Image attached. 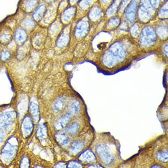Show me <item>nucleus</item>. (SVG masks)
Returning a JSON list of instances; mask_svg holds the SVG:
<instances>
[{
  "label": "nucleus",
  "mask_w": 168,
  "mask_h": 168,
  "mask_svg": "<svg viewBox=\"0 0 168 168\" xmlns=\"http://www.w3.org/2000/svg\"><path fill=\"white\" fill-rule=\"evenodd\" d=\"M157 159L162 162H168L167 151H159L156 154Z\"/></svg>",
  "instance_id": "obj_13"
},
{
  "label": "nucleus",
  "mask_w": 168,
  "mask_h": 168,
  "mask_svg": "<svg viewBox=\"0 0 168 168\" xmlns=\"http://www.w3.org/2000/svg\"><path fill=\"white\" fill-rule=\"evenodd\" d=\"M39 4V0H24L23 6L26 10L31 11L36 9Z\"/></svg>",
  "instance_id": "obj_6"
},
{
  "label": "nucleus",
  "mask_w": 168,
  "mask_h": 168,
  "mask_svg": "<svg viewBox=\"0 0 168 168\" xmlns=\"http://www.w3.org/2000/svg\"><path fill=\"white\" fill-rule=\"evenodd\" d=\"M84 147V144L82 142L77 141L74 142L72 144L70 147V150L73 154H75L78 153L81 151L82 149Z\"/></svg>",
  "instance_id": "obj_10"
},
{
  "label": "nucleus",
  "mask_w": 168,
  "mask_h": 168,
  "mask_svg": "<svg viewBox=\"0 0 168 168\" xmlns=\"http://www.w3.org/2000/svg\"><path fill=\"white\" fill-rule=\"evenodd\" d=\"M81 165L79 163L77 162H71L68 165V167L69 168H81L82 167Z\"/></svg>",
  "instance_id": "obj_15"
},
{
  "label": "nucleus",
  "mask_w": 168,
  "mask_h": 168,
  "mask_svg": "<svg viewBox=\"0 0 168 168\" xmlns=\"http://www.w3.org/2000/svg\"><path fill=\"white\" fill-rule=\"evenodd\" d=\"M96 151L98 156L105 164L108 165L113 161V155L107 145H99L96 148Z\"/></svg>",
  "instance_id": "obj_2"
},
{
  "label": "nucleus",
  "mask_w": 168,
  "mask_h": 168,
  "mask_svg": "<svg viewBox=\"0 0 168 168\" xmlns=\"http://www.w3.org/2000/svg\"><path fill=\"white\" fill-rule=\"evenodd\" d=\"M70 141V139L67 137L65 139H64L63 141L61 142V145L63 147H65V146H67L69 144Z\"/></svg>",
  "instance_id": "obj_17"
},
{
  "label": "nucleus",
  "mask_w": 168,
  "mask_h": 168,
  "mask_svg": "<svg viewBox=\"0 0 168 168\" xmlns=\"http://www.w3.org/2000/svg\"><path fill=\"white\" fill-rule=\"evenodd\" d=\"M80 110V105L78 101L75 100L70 104V113L73 115H76Z\"/></svg>",
  "instance_id": "obj_12"
},
{
  "label": "nucleus",
  "mask_w": 168,
  "mask_h": 168,
  "mask_svg": "<svg viewBox=\"0 0 168 168\" xmlns=\"http://www.w3.org/2000/svg\"><path fill=\"white\" fill-rule=\"evenodd\" d=\"M9 57V54L7 52H6L3 53L2 54V58L3 60H6V59H7Z\"/></svg>",
  "instance_id": "obj_18"
},
{
  "label": "nucleus",
  "mask_w": 168,
  "mask_h": 168,
  "mask_svg": "<svg viewBox=\"0 0 168 168\" xmlns=\"http://www.w3.org/2000/svg\"><path fill=\"white\" fill-rule=\"evenodd\" d=\"M65 103L64 98H60L58 99L54 105L55 110L57 111H61L64 107Z\"/></svg>",
  "instance_id": "obj_14"
},
{
  "label": "nucleus",
  "mask_w": 168,
  "mask_h": 168,
  "mask_svg": "<svg viewBox=\"0 0 168 168\" xmlns=\"http://www.w3.org/2000/svg\"><path fill=\"white\" fill-rule=\"evenodd\" d=\"M81 159L86 162H93L96 160L95 157L93 153L89 150L84 152L81 156Z\"/></svg>",
  "instance_id": "obj_8"
},
{
  "label": "nucleus",
  "mask_w": 168,
  "mask_h": 168,
  "mask_svg": "<svg viewBox=\"0 0 168 168\" xmlns=\"http://www.w3.org/2000/svg\"><path fill=\"white\" fill-rule=\"evenodd\" d=\"M157 166H156V165H154V166H153L151 167L152 168H162V166H160L157 165Z\"/></svg>",
  "instance_id": "obj_20"
},
{
  "label": "nucleus",
  "mask_w": 168,
  "mask_h": 168,
  "mask_svg": "<svg viewBox=\"0 0 168 168\" xmlns=\"http://www.w3.org/2000/svg\"><path fill=\"white\" fill-rule=\"evenodd\" d=\"M16 151L15 146L8 143L5 145L2 151L1 157L6 162H9L13 158Z\"/></svg>",
  "instance_id": "obj_3"
},
{
  "label": "nucleus",
  "mask_w": 168,
  "mask_h": 168,
  "mask_svg": "<svg viewBox=\"0 0 168 168\" xmlns=\"http://www.w3.org/2000/svg\"><path fill=\"white\" fill-rule=\"evenodd\" d=\"M6 136V134L2 130H0V146L2 144Z\"/></svg>",
  "instance_id": "obj_16"
},
{
  "label": "nucleus",
  "mask_w": 168,
  "mask_h": 168,
  "mask_svg": "<svg viewBox=\"0 0 168 168\" xmlns=\"http://www.w3.org/2000/svg\"><path fill=\"white\" fill-rule=\"evenodd\" d=\"M30 111L35 122H37L39 119V107L37 103L31 102L30 105Z\"/></svg>",
  "instance_id": "obj_7"
},
{
  "label": "nucleus",
  "mask_w": 168,
  "mask_h": 168,
  "mask_svg": "<svg viewBox=\"0 0 168 168\" xmlns=\"http://www.w3.org/2000/svg\"><path fill=\"white\" fill-rule=\"evenodd\" d=\"M79 129V125L78 123H74L70 127L67 128L65 131L70 136L75 135L78 131Z\"/></svg>",
  "instance_id": "obj_11"
},
{
  "label": "nucleus",
  "mask_w": 168,
  "mask_h": 168,
  "mask_svg": "<svg viewBox=\"0 0 168 168\" xmlns=\"http://www.w3.org/2000/svg\"><path fill=\"white\" fill-rule=\"evenodd\" d=\"M37 136L41 139H44L47 137V129L44 124H40L37 130Z\"/></svg>",
  "instance_id": "obj_9"
},
{
  "label": "nucleus",
  "mask_w": 168,
  "mask_h": 168,
  "mask_svg": "<svg viewBox=\"0 0 168 168\" xmlns=\"http://www.w3.org/2000/svg\"><path fill=\"white\" fill-rule=\"evenodd\" d=\"M16 114L13 111L6 112L0 115V129L7 130L14 124Z\"/></svg>",
  "instance_id": "obj_1"
},
{
  "label": "nucleus",
  "mask_w": 168,
  "mask_h": 168,
  "mask_svg": "<svg viewBox=\"0 0 168 168\" xmlns=\"http://www.w3.org/2000/svg\"><path fill=\"white\" fill-rule=\"evenodd\" d=\"M71 115V113H68L58 119L55 124L56 128L59 129L65 127L70 122Z\"/></svg>",
  "instance_id": "obj_5"
},
{
  "label": "nucleus",
  "mask_w": 168,
  "mask_h": 168,
  "mask_svg": "<svg viewBox=\"0 0 168 168\" xmlns=\"http://www.w3.org/2000/svg\"><path fill=\"white\" fill-rule=\"evenodd\" d=\"M23 131L24 136H29L32 133L33 128V122L29 117L24 119L22 125Z\"/></svg>",
  "instance_id": "obj_4"
},
{
  "label": "nucleus",
  "mask_w": 168,
  "mask_h": 168,
  "mask_svg": "<svg viewBox=\"0 0 168 168\" xmlns=\"http://www.w3.org/2000/svg\"><path fill=\"white\" fill-rule=\"evenodd\" d=\"M57 0H44V2L47 3H49V4H52L57 2Z\"/></svg>",
  "instance_id": "obj_19"
}]
</instances>
